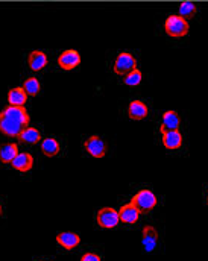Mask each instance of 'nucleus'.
I'll list each match as a JSON object with an SVG mask.
<instances>
[{
    "label": "nucleus",
    "mask_w": 208,
    "mask_h": 261,
    "mask_svg": "<svg viewBox=\"0 0 208 261\" xmlns=\"http://www.w3.org/2000/svg\"><path fill=\"white\" fill-rule=\"evenodd\" d=\"M131 202L139 208L140 213H149V211H152L157 206L158 199H157V196H155L153 192L144 189V190H140L139 193L133 197Z\"/></svg>",
    "instance_id": "39448f33"
},
{
    "label": "nucleus",
    "mask_w": 208,
    "mask_h": 261,
    "mask_svg": "<svg viewBox=\"0 0 208 261\" xmlns=\"http://www.w3.org/2000/svg\"><path fill=\"white\" fill-rule=\"evenodd\" d=\"M28 64L31 67V70L40 71V70H43V68L47 65V57H46V54L41 52V50H34V52H31L29 57H28Z\"/></svg>",
    "instance_id": "2eb2a0df"
},
{
    "label": "nucleus",
    "mask_w": 208,
    "mask_h": 261,
    "mask_svg": "<svg viewBox=\"0 0 208 261\" xmlns=\"http://www.w3.org/2000/svg\"><path fill=\"white\" fill-rule=\"evenodd\" d=\"M134 68H137V60L133 54L129 52H122L116 57L114 64H113V70L116 74L125 76L129 71H133Z\"/></svg>",
    "instance_id": "7ed1b4c3"
},
{
    "label": "nucleus",
    "mask_w": 208,
    "mask_h": 261,
    "mask_svg": "<svg viewBox=\"0 0 208 261\" xmlns=\"http://www.w3.org/2000/svg\"><path fill=\"white\" fill-rule=\"evenodd\" d=\"M79 64H81V55H79V52H76L73 49L64 50L58 58V65L63 70H73Z\"/></svg>",
    "instance_id": "1a4fd4ad"
},
{
    "label": "nucleus",
    "mask_w": 208,
    "mask_h": 261,
    "mask_svg": "<svg viewBox=\"0 0 208 261\" xmlns=\"http://www.w3.org/2000/svg\"><path fill=\"white\" fill-rule=\"evenodd\" d=\"M164 31L172 38H184L189 34L190 26H189L187 18L181 17L179 14L178 15H169L164 21Z\"/></svg>",
    "instance_id": "f03ea898"
},
{
    "label": "nucleus",
    "mask_w": 208,
    "mask_h": 261,
    "mask_svg": "<svg viewBox=\"0 0 208 261\" xmlns=\"http://www.w3.org/2000/svg\"><path fill=\"white\" fill-rule=\"evenodd\" d=\"M163 146L169 150H176L183 146V132L179 129L164 130L161 132Z\"/></svg>",
    "instance_id": "0eeeda50"
},
{
    "label": "nucleus",
    "mask_w": 208,
    "mask_h": 261,
    "mask_svg": "<svg viewBox=\"0 0 208 261\" xmlns=\"http://www.w3.org/2000/svg\"><path fill=\"white\" fill-rule=\"evenodd\" d=\"M85 150L93 156V158H103L107 153V143L99 137V135H91L84 141Z\"/></svg>",
    "instance_id": "423d86ee"
},
{
    "label": "nucleus",
    "mask_w": 208,
    "mask_h": 261,
    "mask_svg": "<svg viewBox=\"0 0 208 261\" xmlns=\"http://www.w3.org/2000/svg\"><path fill=\"white\" fill-rule=\"evenodd\" d=\"M181 126V119L176 111H166L161 117V125H160V132L164 130L179 129Z\"/></svg>",
    "instance_id": "ddd939ff"
},
{
    "label": "nucleus",
    "mask_w": 208,
    "mask_h": 261,
    "mask_svg": "<svg viewBox=\"0 0 208 261\" xmlns=\"http://www.w3.org/2000/svg\"><path fill=\"white\" fill-rule=\"evenodd\" d=\"M81 261H102V258L96 252H87L81 257Z\"/></svg>",
    "instance_id": "5701e85b"
},
{
    "label": "nucleus",
    "mask_w": 208,
    "mask_h": 261,
    "mask_svg": "<svg viewBox=\"0 0 208 261\" xmlns=\"http://www.w3.org/2000/svg\"><path fill=\"white\" fill-rule=\"evenodd\" d=\"M18 140H20V141H23V143H26V144H37V143H40L43 138H41L40 130L35 129V128H29V126H26L24 129L18 134Z\"/></svg>",
    "instance_id": "6ab92c4d"
},
{
    "label": "nucleus",
    "mask_w": 208,
    "mask_h": 261,
    "mask_svg": "<svg viewBox=\"0 0 208 261\" xmlns=\"http://www.w3.org/2000/svg\"><path fill=\"white\" fill-rule=\"evenodd\" d=\"M141 243H143V249L146 252H152L155 251L157 245H158V232L153 226L146 225L143 228V234H141Z\"/></svg>",
    "instance_id": "6e6552de"
},
{
    "label": "nucleus",
    "mask_w": 208,
    "mask_h": 261,
    "mask_svg": "<svg viewBox=\"0 0 208 261\" xmlns=\"http://www.w3.org/2000/svg\"><path fill=\"white\" fill-rule=\"evenodd\" d=\"M40 143H41V144H40L41 152H43L46 156H55V155H58L60 150H61V146H60V143H58L57 138H52V137L43 138Z\"/></svg>",
    "instance_id": "dca6fc26"
},
{
    "label": "nucleus",
    "mask_w": 208,
    "mask_h": 261,
    "mask_svg": "<svg viewBox=\"0 0 208 261\" xmlns=\"http://www.w3.org/2000/svg\"><path fill=\"white\" fill-rule=\"evenodd\" d=\"M18 153V146L15 143H6L0 146V163L3 164H11L12 160Z\"/></svg>",
    "instance_id": "f3484780"
},
{
    "label": "nucleus",
    "mask_w": 208,
    "mask_h": 261,
    "mask_svg": "<svg viewBox=\"0 0 208 261\" xmlns=\"http://www.w3.org/2000/svg\"><path fill=\"white\" fill-rule=\"evenodd\" d=\"M57 243H58L61 248L67 249V251H73V249H76V248L79 246L81 237H79L76 232L64 231V232H60V234L57 236Z\"/></svg>",
    "instance_id": "f8f14e48"
},
{
    "label": "nucleus",
    "mask_w": 208,
    "mask_h": 261,
    "mask_svg": "<svg viewBox=\"0 0 208 261\" xmlns=\"http://www.w3.org/2000/svg\"><path fill=\"white\" fill-rule=\"evenodd\" d=\"M141 79H143V73L140 71L139 68H134L133 71H129L128 74H125L123 84L128 85V87H137V85L141 84Z\"/></svg>",
    "instance_id": "412c9836"
},
{
    "label": "nucleus",
    "mask_w": 208,
    "mask_h": 261,
    "mask_svg": "<svg viewBox=\"0 0 208 261\" xmlns=\"http://www.w3.org/2000/svg\"><path fill=\"white\" fill-rule=\"evenodd\" d=\"M11 164H12V167L15 170L26 173V172H29L34 167V156L29 152H18Z\"/></svg>",
    "instance_id": "9b49d317"
},
{
    "label": "nucleus",
    "mask_w": 208,
    "mask_h": 261,
    "mask_svg": "<svg viewBox=\"0 0 208 261\" xmlns=\"http://www.w3.org/2000/svg\"><path fill=\"white\" fill-rule=\"evenodd\" d=\"M198 12V5L193 2H183L179 5V15L184 18H190Z\"/></svg>",
    "instance_id": "4be33fe9"
},
{
    "label": "nucleus",
    "mask_w": 208,
    "mask_h": 261,
    "mask_svg": "<svg viewBox=\"0 0 208 261\" xmlns=\"http://www.w3.org/2000/svg\"><path fill=\"white\" fill-rule=\"evenodd\" d=\"M38 261H44V260H38Z\"/></svg>",
    "instance_id": "a878e982"
},
{
    "label": "nucleus",
    "mask_w": 208,
    "mask_h": 261,
    "mask_svg": "<svg viewBox=\"0 0 208 261\" xmlns=\"http://www.w3.org/2000/svg\"><path fill=\"white\" fill-rule=\"evenodd\" d=\"M29 125V114L24 107L8 105L0 113V132L6 137H18V134Z\"/></svg>",
    "instance_id": "f257e3e1"
},
{
    "label": "nucleus",
    "mask_w": 208,
    "mask_h": 261,
    "mask_svg": "<svg viewBox=\"0 0 208 261\" xmlns=\"http://www.w3.org/2000/svg\"><path fill=\"white\" fill-rule=\"evenodd\" d=\"M2 214H3V206H2V203H0V217H2Z\"/></svg>",
    "instance_id": "b1692460"
},
{
    "label": "nucleus",
    "mask_w": 208,
    "mask_h": 261,
    "mask_svg": "<svg viewBox=\"0 0 208 261\" xmlns=\"http://www.w3.org/2000/svg\"><path fill=\"white\" fill-rule=\"evenodd\" d=\"M96 220H97V225L103 229H113L119 225L120 222V217H119V211H116L114 208L111 206H105V208H100L96 214Z\"/></svg>",
    "instance_id": "20e7f679"
},
{
    "label": "nucleus",
    "mask_w": 208,
    "mask_h": 261,
    "mask_svg": "<svg viewBox=\"0 0 208 261\" xmlns=\"http://www.w3.org/2000/svg\"><path fill=\"white\" fill-rule=\"evenodd\" d=\"M128 116L131 120H143L149 116V108L141 100H133L128 105Z\"/></svg>",
    "instance_id": "4468645a"
},
{
    "label": "nucleus",
    "mask_w": 208,
    "mask_h": 261,
    "mask_svg": "<svg viewBox=\"0 0 208 261\" xmlns=\"http://www.w3.org/2000/svg\"><path fill=\"white\" fill-rule=\"evenodd\" d=\"M207 205H208V190H207Z\"/></svg>",
    "instance_id": "393cba45"
},
{
    "label": "nucleus",
    "mask_w": 208,
    "mask_h": 261,
    "mask_svg": "<svg viewBox=\"0 0 208 261\" xmlns=\"http://www.w3.org/2000/svg\"><path fill=\"white\" fill-rule=\"evenodd\" d=\"M28 96H37L41 91V84L37 77H28L21 87Z\"/></svg>",
    "instance_id": "aec40b11"
},
{
    "label": "nucleus",
    "mask_w": 208,
    "mask_h": 261,
    "mask_svg": "<svg viewBox=\"0 0 208 261\" xmlns=\"http://www.w3.org/2000/svg\"><path fill=\"white\" fill-rule=\"evenodd\" d=\"M28 100V94L24 93L23 88L17 87V88H11L8 91V102L9 105H14V107H24Z\"/></svg>",
    "instance_id": "a211bd4d"
},
{
    "label": "nucleus",
    "mask_w": 208,
    "mask_h": 261,
    "mask_svg": "<svg viewBox=\"0 0 208 261\" xmlns=\"http://www.w3.org/2000/svg\"><path fill=\"white\" fill-rule=\"evenodd\" d=\"M140 214H141V213L139 211V208H137L133 202L123 205L122 210L119 211L120 222H123V223H126V225H134V223H137L140 219Z\"/></svg>",
    "instance_id": "9d476101"
}]
</instances>
